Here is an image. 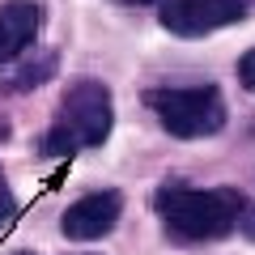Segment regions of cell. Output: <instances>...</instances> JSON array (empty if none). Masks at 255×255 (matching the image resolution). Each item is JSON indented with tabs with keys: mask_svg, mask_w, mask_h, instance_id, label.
Wrapping results in <instances>:
<instances>
[{
	"mask_svg": "<svg viewBox=\"0 0 255 255\" xmlns=\"http://www.w3.org/2000/svg\"><path fill=\"white\" fill-rule=\"evenodd\" d=\"M13 217V191H9V179H4V170H0V226Z\"/></svg>",
	"mask_w": 255,
	"mask_h": 255,
	"instance_id": "9c48e42d",
	"label": "cell"
},
{
	"mask_svg": "<svg viewBox=\"0 0 255 255\" xmlns=\"http://www.w3.org/2000/svg\"><path fill=\"white\" fill-rule=\"evenodd\" d=\"M111 124H115V102H111V90L94 77H81L64 90L60 102V119L55 128L43 136V153L47 157H64L73 149H90L102 145L111 136Z\"/></svg>",
	"mask_w": 255,
	"mask_h": 255,
	"instance_id": "7a4b0ae2",
	"label": "cell"
},
{
	"mask_svg": "<svg viewBox=\"0 0 255 255\" xmlns=\"http://www.w3.org/2000/svg\"><path fill=\"white\" fill-rule=\"evenodd\" d=\"M119 4H145V0H119Z\"/></svg>",
	"mask_w": 255,
	"mask_h": 255,
	"instance_id": "8fae6325",
	"label": "cell"
},
{
	"mask_svg": "<svg viewBox=\"0 0 255 255\" xmlns=\"http://www.w3.org/2000/svg\"><path fill=\"white\" fill-rule=\"evenodd\" d=\"M51 68H55V60H51V55H47L43 64H21L17 73H13L9 81H0V85H4V90H30V85H43Z\"/></svg>",
	"mask_w": 255,
	"mask_h": 255,
	"instance_id": "52a82bcc",
	"label": "cell"
},
{
	"mask_svg": "<svg viewBox=\"0 0 255 255\" xmlns=\"http://www.w3.org/2000/svg\"><path fill=\"white\" fill-rule=\"evenodd\" d=\"M43 30V4L34 0H4L0 4V64H13Z\"/></svg>",
	"mask_w": 255,
	"mask_h": 255,
	"instance_id": "8992f818",
	"label": "cell"
},
{
	"mask_svg": "<svg viewBox=\"0 0 255 255\" xmlns=\"http://www.w3.org/2000/svg\"><path fill=\"white\" fill-rule=\"evenodd\" d=\"M243 196L234 187H162L157 191V213L166 230L183 243H213L238 230Z\"/></svg>",
	"mask_w": 255,
	"mask_h": 255,
	"instance_id": "6da1fadb",
	"label": "cell"
},
{
	"mask_svg": "<svg viewBox=\"0 0 255 255\" xmlns=\"http://www.w3.org/2000/svg\"><path fill=\"white\" fill-rule=\"evenodd\" d=\"M119 213H124V196H119V191H90V196H81L77 204H68L60 230L73 238V243H94V238L111 234V230L119 226Z\"/></svg>",
	"mask_w": 255,
	"mask_h": 255,
	"instance_id": "5b68a950",
	"label": "cell"
},
{
	"mask_svg": "<svg viewBox=\"0 0 255 255\" xmlns=\"http://www.w3.org/2000/svg\"><path fill=\"white\" fill-rule=\"evenodd\" d=\"M153 119L170 136H213L226 128V98L217 85H166L145 94Z\"/></svg>",
	"mask_w": 255,
	"mask_h": 255,
	"instance_id": "3957f363",
	"label": "cell"
},
{
	"mask_svg": "<svg viewBox=\"0 0 255 255\" xmlns=\"http://www.w3.org/2000/svg\"><path fill=\"white\" fill-rule=\"evenodd\" d=\"M238 81H243L247 90L255 94V47H251V51L243 55V60H238Z\"/></svg>",
	"mask_w": 255,
	"mask_h": 255,
	"instance_id": "ba28073f",
	"label": "cell"
},
{
	"mask_svg": "<svg viewBox=\"0 0 255 255\" xmlns=\"http://www.w3.org/2000/svg\"><path fill=\"white\" fill-rule=\"evenodd\" d=\"M243 17H247L243 0H166L162 4V26L183 38L213 34V30L234 26Z\"/></svg>",
	"mask_w": 255,
	"mask_h": 255,
	"instance_id": "277c9868",
	"label": "cell"
},
{
	"mask_svg": "<svg viewBox=\"0 0 255 255\" xmlns=\"http://www.w3.org/2000/svg\"><path fill=\"white\" fill-rule=\"evenodd\" d=\"M238 230L255 243V204H243V213H238Z\"/></svg>",
	"mask_w": 255,
	"mask_h": 255,
	"instance_id": "30bf717a",
	"label": "cell"
}]
</instances>
